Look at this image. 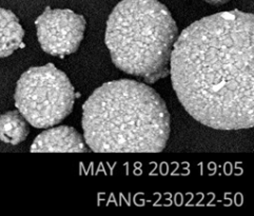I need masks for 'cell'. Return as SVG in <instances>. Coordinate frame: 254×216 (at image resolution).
<instances>
[{
	"label": "cell",
	"instance_id": "cell-4",
	"mask_svg": "<svg viewBox=\"0 0 254 216\" xmlns=\"http://www.w3.org/2000/svg\"><path fill=\"white\" fill-rule=\"evenodd\" d=\"M15 107L33 127L47 129L73 110L75 91L70 79L53 63L33 66L17 82Z\"/></svg>",
	"mask_w": 254,
	"mask_h": 216
},
{
	"label": "cell",
	"instance_id": "cell-8",
	"mask_svg": "<svg viewBox=\"0 0 254 216\" xmlns=\"http://www.w3.org/2000/svg\"><path fill=\"white\" fill-rule=\"evenodd\" d=\"M30 133L28 121L18 110L0 115V140L13 146L21 144Z\"/></svg>",
	"mask_w": 254,
	"mask_h": 216
},
{
	"label": "cell",
	"instance_id": "cell-9",
	"mask_svg": "<svg viewBox=\"0 0 254 216\" xmlns=\"http://www.w3.org/2000/svg\"><path fill=\"white\" fill-rule=\"evenodd\" d=\"M206 2L211 3V4H214V5H218V4H224L227 3L228 1H230V0H205Z\"/></svg>",
	"mask_w": 254,
	"mask_h": 216
},
{
	"label": "cell",
	"instance_id": "cell-5",
	"mask_svg": "<svg viewBox=\"0 0 254 216\" xmlns=\"http://www.w3.org/2000/svg\"><path fill=\"white\" fill-rule=\"evenodd\" d=\"M35 24L42 50L62 58L77 51L86 30L83 16L71 10H53L49 6L36 19Z\"/></svg>",
	"mask_w": 254,
	"mask_h": 216
},
{
	"label": "cell",
	"instance_id": "cell-6",
	"mask_svg": "<svg viewBox=\"0 0 254 216\" xmlns=\"http://www.w3.org/2000/svg\"><path fill=\"white\" fill-rule=\"evenodd\" d=\"M30 151L35 153H84L91 150L82 135L74 128L59 126L40 133L32 144Z\"/></svg>",
	"mask_w": 254,
	"mask_h": 216
},
{
	"label": "cell",
	"instance_id": "cell-7",
	"mask_svg": "<svg viewBox=\"0 0 254 216\" xmlns=\"http://www.w3.org/2000/svg\"><path fill=\"white\" fill-rule=\"evenodd\" d=\"M24 31L17 16L0 7V58L11 56L22 46Z\"/></svg>",
	"mask_w": 254,
	"mask_h": 216
},
{
	"label": "cell",
	"instance_id": "cell-2",
	"mask_svg": "<svg viewBox=\"0 0 254 216\" xmlns=\"http://www.w3.org/2000/svg\"><path fill=\"white\" fill-rule=\"evenodd\" d=\"M84 140L96 153H158L170 137V114L149 86L131 79L109 81L82 108Z\"/></svg>",
	"mask_w": 254,
	"mask_h": 216
},
{
	"label": "cell",
	"instance_id": "cell-1",
	"mask_svg": "<svg viewBox=\"0 0 254 216\" xmlns=\"http://www.w3.org/2000/svg\"><path fill=\"white\" fill-rule=\"evenodd\" d=\"M253 15L239 10L201 18L175 40L172 86L192 117L216 130L252 128Z\"/></svg>",
	"mask_w": 254,
	"mask_h": 216
},
{
	"label": "cell",
	"instance_id": "cell-3",
	"mask_svg": "<svg viewBox=\"0 0 254 216\" xmlns=\"http://www.w3.org/2000/svg\"><path fill=\"white\" fill-rule=\"evenodd\" d=\"M176 37L172 15L158 0H123L107 22L106 45L116 68L150 84L169 75Z\"/></svg>",
	"mask_w": 254,
	"mask_h": 216
}]
</instances>
